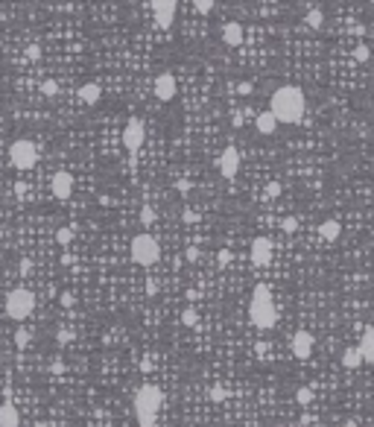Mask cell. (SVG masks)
Wrapping results in <instances>:
<instances>
[{
	"label": "cell",
	"instance_id": "26",
	"mask_svg": "<svg viewBox=\"0 0 374 427\" xmlns=\"http://www.w3.org/2000/svg\"><path fill=\"white\" fill-rule=\"evenodd\" d=\"M41 91L47 94V97H56V94H59V82H56V79H44Z\"/></svg>",
	"mask_w": 374,
	"mask_h": 427
},
{
	"label": "cell",
	"instance_id": "20",
	"mask_svg": "<svg viewBox=\"0 0 374 427\" xmlns=\"http://www.w3.org/2000/svg\"><path fill=\"white\" fill-rule=\"evenodd\" d=\"M20 416H18V407L15 404H3L0 407V427H18Z\"/></svg>",
	"mask_w": 374,
	"mask_h": 427
},
{
	"label": "cell",
	"instance_id": "8",
	"mask_svg": "<svg viewBox=\"0 0 374 427\" xmlns=\"http://www.w3.org/2000/svg\"><path fill=\"white\" fill-rule=\"evenodd\" d=\"M143 138H146V129H143V123L138 117H131L126 123V129H123V146L129 150V153H138L143 146Z\"/></svg>",
	"mask_w": 374,
	"mask_h": 427
},
{
	"label": "cell",
	"instance_id": "33",
	"mask_svg": "<svg viewBox=\"0 0 374 427\" xmlns=\"http://www.w3.org/2000/svg\"><path fill=\"white\" fill-rule=\"evenodd\" d=\"M199 249H196V246H187V261H190V264H196V261H199Z\"/></svg>",
	"mask_w": 374,
	"mask_h": 427
},
{
	"label": "cell",
	"instance_id": "1",
	"mask_svg": "<svg viewBox=\"0 0 374 427\" xmlns=\"http://www.w3.org/2000/svg\"><path fill=\"white\" fill-rule=\"evenodd\" d=\"M269 112L278 117V123H298L307 112V97L298 85H283L269 97Z\"/></svg>",
	"mask_w": 374,
	"mask_h": 427
},
{
	"label": "cell",
	"instance_id": "36",
	"mask_svg": "<svg viewBox=\"0 0 374 427\" xmlns=\"http://www.w3.org/2000/svg\"><path fill=\"white\" fill-rule=\"evenodd\" d=\"M59 302H61L64 307H71V305H73V295H71V293H61V295H59Z\"/></svg>",
	"mask_w": 374,
	"mask_h": 427
},
{
	"label": "cell",
	"instance_id": "13",
	"mask_svg": "<svg viewBox=\"0 0 374 427\" xmlns=\"http://www.w3.org/2000/svg\"><path fill=\"white\" fill-rule=\"evenodd\" d=\"M71 194H73V179H71V173L68 170H59V173L53 176V196L56 199H71Z\"/></svg>",
	"mask_w": 374,
	"mask_h": 427
},
{
	"label": "cell",
	"instance_id": "18",
	"mask_svg": "<svg viewBox=\"0 0 374 427\" xmlns=\"http://www.w3.org/2000/svg\"><path fill=\"white\" fill-rule=\"evenodd\" d=\"M319 234H322V240L334 243V240H339V234H342V225L336 223V220H324V223L319 225Z\"/></svg>",
	"mask_w": 374,
	"mask_h": 427
},
{
	"label": "cell",
	"instance_id": "2",
	"mask_svg": "<svg viewBox=\"0 0 374 427\" xmlns=\"http://www.w3.org/2000/svg\"><path fill=\"white\" fill-rule=\"evenodd\" d=\"M249 319H252L254 328H266L275 325V319H278V310H275V302H272V290L266 284H257L254 287L252 298H249Z\"/></svg>",
	"mask_w": 374,
	"mask_h": 427
},
{
	"label": "cell",
	"instance_id": "38",
	"mask_svg": "<svg viewBox=\"0 0 374 427\" xmlns=\"http://www.w3.org/2000/svg\"><path fill=\"white\" fill-rule=\"evenodd\" d=\"M30 269H32V266H30V261H24V264L18 266V272H20V275H30Z\"/></svg>",
	"mask_w": 374,
	"mask_h": 427
},
{
	"label": "cell",
	"instance_id": "24",
	"mask_svg": "<svg viewBox=\"0 0 374 427\" xmlns=\"http://www.w3.org/2000/svg\"><path fill=\"white\" fill-rule=\"evenodd\" d=\"M213 3H216V0H193V6H196V12H199V15H211V12H213Z\"/></svg>",
	"mask_w": 374,
	"mask_h": 427
},
{
	"label": "cell",
	"instance_id": "35",
	"mask_svg": "<svg viewBox=\"0 0 374 427\" xmlns=\"http://www.w3.org/2000/svg\"><path fill=\"white\" fill-rule=\"evenodd\" d=\"M216 258H219V264H228V261H231V252H228V249H219V254H216Z\"/></svg>",
	"mask_w": 374,
	"mask_h": 427
},
{
	"label": "cell",
	"instance_id": "11",
	"mask_svg": "<svg viewBox=\"0 0 374 427\" xmlns=\"http://www.w3.org/2000/svg\"><path fill=\"white\" fill-rule=\"evenodd\" d=\"M152 91H155V100L161 102H170L179 91V85H175V76L172 73H161V76H155V85H152Z\"/></svg>",
	"mask_w": 374,
	"mask_h": 427
},
{
	"label": "cell",
	"instance_id": "7",
	"mask_svg": "<svg viewBox=\"0 0 374 427\" xmlns=\"http://www.w3.org/2000/svg\"><path fill=\"white\" fill-rule=\"evenodd\" d=\"M152 6V15H155V24L161 27V30H170L172 20H175V6H179V0H149Z\"/></svg>",
	"mask_w": 374,
	"mask_h": 427
},
{
	"label": "cell",
	"instance_id": "5",
	"mask_svg": "<svg viewBox=\"0 0 374 427\" xmlns=\"http://www.w3.org/2000/svg\"><path fill=\"white\" fill-rule=\"evenodd\" d=\"M32 310H35V293H32V290H27V287H15V290L6 295V316H9V319L24 322Z\"/></svg>",
	"mask_w": 374,
	"mask_h": 427
},
{
	"label": "cell",
	"instance_id": "9",
	"mask_svg": "<svg viewBox=\"0 0 374 427\" xmlns=\"http://www.w3.org/2000/svg\"><path fill=\"white\" fill-rule=\"evenodd\" d=\"M219 173L228 182L237 179V173H240V153H237V146H225L223 150V155H219Z\"/></svg>",
	"mask_w": 374,
	"mask_h": 427
},
{
	"label": "cell",
	"instance_id": "31",
	"mask_svg": "<svg viewBox=\"0 0 374 427\" xmlns=\"http://www.w3.org/2000/svg\"><path fill=\"white\" fill-rule=\"evenodd\" d=\"M278 194H281V182H269L266 184V196H269V199H275Z\"/></svg>",
	"mask_w": 374,
	"mask_h": 427
},
{
	"label": "cell",
	"instance_id": "19",
	"mask_svg": "<svg viewBox=\"0 0 374 427\" xmlns=\"http://www.w3.org/2000/svg\"><path fill=\"white\" fill-rule=\"evenodd\" d=\"M365 363V357H363V351H360V346L357 348H345L342 351V366L345 369H360Z\"/></svg>",
	"mask_w": 374,
	"mask_h": 427
},
{
	"label": "cell",
	"instance_id": "29",
	"mask_svg": "<svg viewBox=\"0 0 374 427\" xmlns=\"http://www.w3.org/2000/svg\"><path fill=\"white\" fill-rule=\"evenodd\" d=\"M354 59L360 61V65L368 61V47H365V44H357V47H354Z\"/></svg>",
	"mask_w": 374,
	"mask_h": 427
},
{
	"label": "cell",
	"instance_id": "16",
	"mask_svg": "<svg viewBox=\"0 0 374 427\" xmlns=\"http://www.w3.org/2000/svg\"><path fill=\"white\" fill-rule=\"evenodd\" d=\"M254 126H257V132L260 135H272L275 129H278V117H275L272 112H263V114H257Z\"/></svg>",
	"mask_w": 374,
	"mask_h": 427
},
{
	"label": "cell",
	"instance_id": "23",
	"mask_svg": "<svg viewBox=\"0 0 374 427\" xmlns=\"http://www.w3.org/2000/svg\"><path fill=\"white\" fill-rule=\"evenodd\" d=\"M295 401H298V404H310V401H313V389L298 387L295 389Z\"/></svg>",
	"mask_w": 374,
	"mask_h": 427
},
{
	"label": "cell",
	"instance_id": "30",
	"mask_svg": "<svg viewBox=\"0 0 374 427\" xmlns=\"http://www.w3.org/2000/svg\"><path fill=\"white\" fill-rule=\"evenodd\" d=\"M281 228H283L287 234H293L295 228H298V220H295V217H283V220H281Z\"/></svg>",
	"mask_w": 374,
	"mask_h": 427
},
{
	"label": "cell",
	"instance_id": "15",
	"mask_svg": "<svg viewBox=\"0 0 374 427\" xmlns=\"http://www.w3.org/2000/svg\"><path fill=\"white\" fill-rule=\"evenodd\" d=\"M102 97V88L97 85V82H85V85H79V100L85 102V105H97Z\"/></svg>",
	"mask_w": 374,
	"mask_h": 427
},
{
	"label": "cell",
	"instance_id": "21",
	"mask_svg": "<svg viewBox=\"0 0 374 427\" xmlns=\"http://www.w3.org/2000/svg\"><path fill=\"white\" fill-rule=\"evenodd\" d=\"M304 24H307L310 30H322L324 27V12L322 9H310L307 15H304Z\"/></svg>",
	"mask_w": 374,
	"mask_h": 427
},
{
	"label": "cell",
	"instance_id": "34",
	"mask_svg": "<svg viewBox=\"0 0 374 427\" xmlns=\"http://www.w3.org/2000/svg\"><path fill=\"white\" fill-rule=\"evenodd\" d=\"M27 56H30L32 61H35V59H41V50H38V44H30V47H27Z\"/></svg>",
	"mask_w": 374,
	"mask_h": 427
},
{
	"label": "cell",
	"instance_id": "22",
	"mask_svg": "<svg viewBox=\"0 0 374 427\" xmlns=\"http://www.w3.org/2000/svg\"><path fill=\"white\" fill-rule=\"evenodd\" d=\"M73 237H76L73 225H64V228H59V231H56V243H59V246H71Z\"/></svg>",
	"mask_w": 374,
	"mask_h": 427
},
{
	"label": "cell",
	"instance_id": "17",
	"mask_svg": "<svg viewBox=\"0 0 374 427\" xmlns=\"http://www.w3.org/2000/svg\"><path fill=\"white\" fill-rule=\"evenodd\" d=\"M360 351H363L365 363H374V325L363 331V339H360Z\"/></svg>",
	"mask_w": 374,
	"mask_h": 427
},
{
	"label": "cell",
	"instance_id": "4",
	"mask_svg": "<svg viewBox=\"0 0 374 427\" xmlns=\"http://www.w3.org/2000/svg\"><path fill=\"white\" fill-rule=\"evenodd\" d=\"M129 254L135 264L141 266H152L158 258H161V246H158V240L152 237V234H135L131 237V246H129Z\"/></svg>",
	"mask_w": 374,
	"mask_h": 427
},
{
	"label": "cell",
	"instance_id": "27",
	"mask_svg": "<svg viewBox=\"0 0 374 427\" xmlns=\"http://www.w3.org/2000/svg\"><path fill=\"white\" fill-rule=\"evenodd\" d=\"M141 223H143V225H152V223H155V211H152L149 205H143V208H141Z\"/></svg>",
	"mask_w": 374,
	"mask_h": 427
},
{
	"label": "cell",
	"instance_id": "32",
	"mask_svg": "<svg viewBox=\"0 0 374 427\" xmlns=\"http://www.w3.org/2000/svg\"><path fill=\"white\" fill-rule=\"evenodd\" d=\"M225 398V389L219 387V383H216V387H211V401H223Z\"/></svg>",
	"mask_w": 374,
	"mask_h": 427
},
{
	"label": "cell",
	"instance_id": "10",
	"mask_svg": "<svg viewBox=\"0 0 374 427\" xmlns=\"http://www.w3.org/2000/svg\"><path fill=\"white\" fill-rule=\"evenodd\" d=\"M313 348H316L313 334H307V331H295V334H293V343H290V351H293V357H298V360H307V357L313 354Z\"/></svg>",
	"mask_w": 374,
	"mask_h": 427
},
{
	"label": "cell",
	"instance_id": "25",
	"mask_svg": "<svg viewBox=\"0 0 374 427\" xmlns=\"http://www.w3.org/2000/svg\"><path fill=\"white\" fill-rule=\"evenodd\" d=\"M182 322H184V325H199V313H196V310H193V307H187V310H184V313H182Z\"/></svg>",
	"mask_w": 374,
	"mask_h": 427
},
{
	"label": "cell",
	"instance_id": "12",
	"mask_svg": "<svg viewBox=\"0 0 374 427\" xmlns=\"http://www.w3.org/2000/svg\"><path fill=\"white\" fill-rule=\"evenodd\" d=\"M249 258H252L254 266H269V261H272V240L269 237H257L252 243V249H249Z\"/></svg>",
	"mask_w": 374,
	"mask_h": 427
},
{
	"label": "cell",
	"instance_id": "28",
	"mask_svg": "<svg viewBox=\"0 0 374 427\" xmlns=\"http://www.w3.org/2000/svg\"><path fill=\"white\" fill-rule=\"evenodd\" d=\"M15 346H18V348L30 346V331H24V328H20V331H15Z\"/></svg>",
	"mask_w": 374,
	"mask_h": 427
},
{
	"label": "cell",
	"instance_id": "14",
	"mask_svg": "<svg viewBox=\"0 0 374 427\" xmlns=\"http://www.w3.org/2000/svg\"><path fill=\"white\" fill-rule=\"evenodd\" d=\"M223 41L228 47H240V44H243V24H237V20L225 24L223 27Z\"/></svg>",
	"mask_w": 374,
	"mask_h": 427
},
{
	"label": "cell",
	"instance_id": "37",
	"mask_svg": "<svg viewBox=\"0 0 374 427\" xmlns=\"http://www.w3.org/2000/svg\"><path fill=\"white\" fill-rule=\"evenodd\" d=\"M240 94H252V82H240V88H237Z\"/></svg>",
	"mask_w": 374,
	"mask_h": 427
},
{
	"label": "cell",
	"instance_id": "3",
	"mask_svg": "<svg viewBox=\"0 0 374 427\" xmlns=\"http://www.w3.org/2000/svg\"><path fill=\"white\" fill-rule=\"evenodd\" d=\"M164 407V392L155 383H146L135 392V418L141 421V427H152L158 421V413Z\"/></svg>",
	"mask_w": 374,
	"mask_h": 427
},
{
	"label": "cell",
	"instance_id": "6",
	"mask_svg": "<svg viewBox=\"0 0 374 427\" xmlns=\"http://www.w3.org/2000/svg\"><path fill=\"white\" fill-rule=\"evenodd\" d=\"M9 161L15 170H32L35 161H38V150L35 143L27 141V138H18V141L9 146Z\"/></svg>",
	"mask_w": 374,
	"mask_h": 427
}]
</instances>
